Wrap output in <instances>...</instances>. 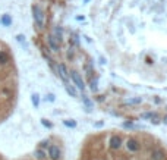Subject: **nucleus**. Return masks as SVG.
Returning <instances> with one entry per match:
<instances>
[{
	"instance_id": "nucleus-8",
	"label": "nucleus",
	"mask_w": 167,
	"mask_h": 160,
	"mask_svg": "<svg viewBox=\"0 0 167 160\" xmlns=\"http://www.w3.org/2000/svg\"><path fill=\"white\" fill-rule=\"evenodd\" d=\"M82 98H84V103H85V106H86V107H92V101H91L88 97H85V96H84Z\"/></svg>"
},
{
	"instance_id": "nucleus-9",
	"label": "nucleus",
	"mask_w": 167,
	"mask_h": 160,
	"mask_svg": "<svg viewBox=\"0 0 167 160\" xmlns=\"http://www.w3.org/2000/svg\"><path fill=\"white\" fill-rule=\"evenodd\" d=\"M91 90H92V91H95V90H97V80H95V78L91 81Z\"/></svg>"
},
{
	"instance_id": "nucleus-3",
	"label": "nucleus",
	"mask_w": 167,
	"mask_h": 160,
	"mask_svg": "<svg viewBox=\"0 0 167 160\" xmlns=\"http://www.w3.org/2000/svg\"><path fill=\"white\" fill-rule=\"evenodd\" d=\"M32 13H34V21H35L37 28L42 30V28H44V24H45V16H44L42 9L38 4H34V6H32Z\"/></svg>"
},
{
	"instance_id": "nucleus-12",
	"label": "nucleus",
	"mask_w": 167,
	"mask_h": 160,
	"mask_svg": "<svg viewBox=\"0 0 167 160\" xmlns=\"http://www.w3.org/2000/svg\"><path fill=\"white\" fill-rule=\"evenodd\" d=\"M84 1H89V0H84Z\"/></svg>"
},
{
	"instance_id": "nucleus-6",
	"label": "nucleus",
	"mask_w": 167,
	"mask_h": 160,
	"mask_svg": "<svg viewBox=\"0 0 167 160\" xmlns=\"http://www.w3.org/2000/svg\"><path fill=\"white\" fill-rule=\"evenodd\" d=\"M47 43H48V47H50L53 51H59V49H60V47H59V41L56 40L53 35H50V37L47 38Z\"/></svg>"
},
{
	"instance_id": "nucleus-5",
	"label": "nucleus",
	"mask_w": 167,
	"mask_h": 160,
	"mask_svg": "<svg viewBox=\"0 0 167 160\" xmlns=\"http://www.w3.org/2000/svg\"><path fill=\"white\" fill-rule=\"evenodd\" d=\"M57 72H59L60 78L63 80L65 84H68V82H69V72H68V68H66L63 63H60V65L57 66Z\"/></svg>"
},
{
	"instance_id": "nucleus-4",
	"label": "nucleus",
	"mask_w": 167,
	"mask_h": 160,
	"mask_svg": "<svg viewBox=\"0 0 167 160\" xmlns=\"http://www.w3.org/2000/svg\"><path fill=\"white\" fill-rule=\"evenodd\" d=\"M69 78H72V81L76 84V87H78L81 91H84V90H85V84H84L82 78H81V75H79L76 71H72V72L69 74Z\"/></svg>"
},
{
	"instance_id": "nucleus-2",
	"label": "nucleus",
	"mask_w": 167,
	"mask_h": 160,
	"mask_svg": "<svg viewBox=\"0 0 167 160\" xmlns=\"http://www.w3.org/2000/svg\"><path fill=\"white\" fill-rule=\"evenodd\" d=\"M19 75L15 56L7 43L0 38V123L13 112L18 101Z\"/></svg>"
},
{
	"instance_id": "nucleus-7",
	"label": "nucleus",
	"mask_w": 167,
	"mask_h": 160,
	"mask_svg": "<svg viewBox=\"0 0 167 160\" xmlns=\"http://www.w3.org/2000/svg\"><path fill=\"white\" fill-rule=\"evenodd\" d=\"M65 88H66V91L72 96V97H76V90L72 87V85H69V84H65Z\"/></svg>"
},
{
	"instance_id": "nucleus-11",
	"label": "nucleus",
	"mask_w": 167,
	"mask_h": 160,
	"mask_svg": "<svg viewBox=\"0 0 167 160\" xmlns=\"http://www.w3.org/2000/svg\"><path fill=\"white\" fill-rule=\"evenodd\" d=\"M32 101H34L35 106H38V94H34V96H32Z\"/></svg>"
},
{
	"instance_id": "nucleus-1",
	"label": "nucleus",
	"mask_w": 167,
	"mask_h": 160,
	"mask_svg": "<svg viewBox=\"0 0 167 160\" xmlns=\"http://www.w3.org/2000/svg\"><path fill=\"white\" fill-rule=\"evenodd\" d=\"M78 160H167V147L148 132L103 131L84 140Z\"/></svg>"
},
{
	"instance_id": "nucleus-10",
	"label": "nucleus",
	"mask_w": 167,
	"mask_h": 160,
	"mask_svg": "<svg viewBox=\"0 0 167 160\" xmlns=\"http://www.w3.org/2000/svg\"><path fill=\"white\" fill-rule=\"evenodd\" d=\"M65 125H68V126L73 128V126H76V122H72V120H65Z\"/></svg>"
}]
</instances>
